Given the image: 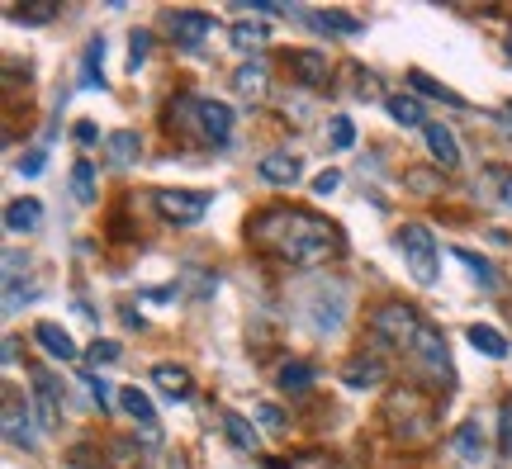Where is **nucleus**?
<instances>
[{
	"label": "nucleus",
	"instance_id": "obj_1",
	"mask_svg": "<svg viewBox=\"0 0 512 469\" xmlns=\"http://www.w3.org/2000/svg\"><path fill=\"white\" fill-rule=\"evenodd\" d=\"M247 237H252V247H261L266 256L285 261V266H328L347 247L342 228L332 218L309 214V209H290V204L261 209L247 223Z\"/></svg>",
	"mask_w": 512,
	"mask_h": 469
},
{
	"label": "nucleus",
	"instance_id": "obj_2",
	"mask_svg": "<svg viewBox=\"0 0 512 469\" xmlns=\"http://www.w3.org/2000/svg\"><path fill=\"white\" fill-rule=\"evenodd\" d=\"M166 124L190 133L204 147H223L233 138V109L223 100H209V95H176L166 105Z\"/></svg>",
	"mask_w": 512,
	"mask_h": 469
},
{
	"label": "nucleus",
	"instance_id": "obj_3",
	"mask_svg": "<svg viewBox=\"0 0 512 469\" xmlns=\"http://www.w3.org/2000/svg\"><path fill=\"white\" fill-rule=\"evenodd\" d=\"M384 422L403 446H422L437 432V403L422 394L418 384H399V389L384 394Z\"/></svg>",
	"mask_w": 512,
	"mask_h": 469
},
{
	"label": "nucleus",
	"instance_id": "obj_4",
	"mask_svg": "<svg viewBox=\"0 0 512 469\" xmlns=\"http://www.w3.org/2000/svg\"><path fill=\"white\" fill-rule=\"evenodd\" d=\"M408 361L418 365L422 375L432 379V384H441L446 394L456 389V365H451V351H446V337H441L432 323H422L418 342H413V351H408Z\"/></svg>",
	"mask_w": 512,
	"mask_h": 469
},
{
	"label": "nucleus",
	"instance_id": "obj_5",
	"mask_svg": "<svg viewBox=\"0 0 512 469\" xmlns=\"http://www.w3.org/2000/svg\"><path fill=\"white\" fill-rule=\"evenodd\" d=\"M370 332H375V342H384L389 351H413V342H418V332H422V318L413 304H384V308H375Z\"/></svg>",
	"mask_w": 512,
	"mask_h": 469
},
{
	"label": "nucleus",
	"instance_id": "obj_6",
	"mask_svg": "<svg viewBox=\"0 0 512 469\" xmlns=\"http://www.w3.org/2000/svg\"><path fill=\"white\" fill-rule=\"evenodd\" d=\"M342 318H347V289L337 280H318L309 294V327L318 337H332L342 332Z\"/></svg>",
	"mask_w": 512,
	"mask_h": 469
},
{
	"label": "nucleus",
	"instance_id": "obj_7",
	"mask_svg": "<svg viewBox=\"0 0 512 469\" xmlns=\"http://www.w3.org/2000/svg\"><path fill=\"white\" fill-rule=\"evenodd\" d=\"M399 252L418 285H432V280H437V242H432V233H427L422 223H403L399 228Z\"/></svg>",
	"mask_w": 512,
	"mask_h": 469
},
{
	"label": "nucleus",
	"instance_id": "obj_8",
	"mask_svg": "<svg viewBox=\"0 0 512 469\" xmlns=\"http://www.w3.org/2000/svg\"><path fill=\"white\" fill-rule=\"evenodd\" d=\"M152 204H157V214H162L166 223H176V228L200 223V218L209 214V195H204V190H157Z\"/></svg>",
	"mask_w": 512,
	"mask_h": 469
},
{
	"label": "nucleus",
	"instance_id": "obj_9",
	"mask_svg": "<svg viewBox=\"0 0 512 469\" xmlns=\"http://www.w3.org/2000/svg\"><path fill=\"white\" fill-rule=\"evenodd\" d=\"M166 34H171V43L176 48H200L204 38L214 34V15H204V10H171L166 15Z\"/></svg>",
	"mask_w": 512,
	"mask_h": 469
},
{
	"label": "nucleus",
	"instance_id": "obj_10",
	"mask_svg": "<svg viewBox=\"0 0 512 469\" xmlns=\"http://www.w3.org/2000/svg\"><path fill=\"white\" fill-rule=\"evenodd\" d=\"M119 408L138 422V432H143L147 446H162V422H157V408H152V398H147L138 384H128L124 394H119Z\"/></svg>",
	"mask_w": 512,
	"mask_h": 469
},
{
	"label": "nucleus",
	"instance_id": "obj_11",
	"mask_svg": "<svg viewBox=\"0 0 512 469\" xmlns=\"http://www.w3.org/2000/svg\"><path fill=\"white\" fill-rule=\"evenodd\" d=\"M233 91L242 95V100H266V91H271V67L256 57V62H242L238 72H233Z\"/></svg>",
	"mask_w": 512,
	"mask_h": 469
},
{
	"label": "nucleus",
	"instance_id": "obj_12",
	"mask_svg": "<svg viewBox=\"0 0 512 469\" xmlns=\"http://www.w3.org/2000/svg\"><path fill=\"white\" fill-rule=\"evenodd\" d=\"M290 72L299 86H323L328 81V57L318 53V48H299V53H290Z\"/></svg>",
	"mask_w": 512,
	"mask_h": 469
},
{
	"label": "nucleus",
	"instance_id": "obj_13",
	"mask_svg": "<svg viewBox=\"0 0 512 469\" xmlns=\"http://www.w3.org/2000/svg\"><path fill=\"white\" fill-rule=\"evenodd\" d=\"M256 171H261V181L266 185H294L299 176H304V162L290 157V152H271V157L256 162Z\"/></svg>",
	"mask_w": 512,
	"mask_h": 469
},
{
	"label": "nucleus",
	"instance_id": "obj_14",
	"mask_svg": "<svg viewBox=\"0 0 512 469\" xmlns=\"http://www.w3.org/2000/svg\"><path fill=\"white\" fill-rule=\"evenodd\" d=\"M342 384L347 389H375V384H384V361L380 356H351L342 365Z\"/></svg>",
	"mask_w": 512,
	"mask_h": 469
},
{
	"label": "nucleus",
	"instance_id": "obj_15",
	"mask_svg": "<svg viewBox=\"0 0 512 469\" xmlns=\"http://www.w3.org/2000/svg\"><path fill=\"white\" fill-rule=\"evenodd\" d=\"M422 138H427V147H432V157H437L441 171H456L460 166V143H456V133L446 124H427L422 128Z\"/></svg>",
	"mask_w": 512,
	"mask_h": 469
},
{
	"label": "nucleus",
	"instance_id": "obj_16",
	"mask_svg": "<svg viewBox=\"0 0 512 469\" xmlns=\"http://www.w3.org/2000/svg\"><path fill=\"white\" fill-rule=\"evenodd\" d=\"M152 384H157L166 398H176V403H185V398L195 394V379H190L185 365H157V370H152Z\"/></svg>",
	"mask_w": 512,
	"mask_h": 469
},
{
	"label": "nucleus",
	"instance_id": "obj_17",
	"mask_svg": "<svg viewBox=\"0 0 512 469\" xmlns=\"http://www.w3.org/2000/svg\"><path fill=\"white\" fill-rule=\"evenodd\" d=\"M38 223H43V204L38 199H10L5 204V233H34Z\"/></svg>",
	"mask_w": 512,
	"mask_h": 469
},
{
	"label": "nucleus",
	"instance_id": "obj_18",
	"mask_svg": "<svg viewBox=\"0 0 512 469\" xmlns=\"http://www.w3.org/2000/svg\"><path fill=\"white\" fill-rule=\"evenodd\" d=\"M34 342L53 356V361H76V342L67 337V327H57V323H38L34 327Z\"/></svg>",
	"mask_w": 512,
	"mask_h": 469
},
{
	"label": "nucleus",
	"instance_id": "obj_19",
	"mask_svg": "<svg viewBox=\"0 0 512 469\" xmlns=\"http://www.w3.org/2000/svg\"><path fill=\"white\" fill-rule=\"evenodd\" d=\"M384 109H389V119H394V124H403V128H427V119H422V105H418V95H403V91L384 95Z\"/></svg>",
	"mask_w": 512,
	"mask_h": 469
},
{
	"label": "nucleus",
	"instance_id": "obj_20",
	"mask_svg": "<svg viewBox=\"0 0 512 469\" xmlns=\"http://www.w3.org/2000/svg\"><path fill=\"white\" fill-rule=\"evenodd\" d=\"M5 436L15 441V446H34V432H29V408L19 413V398L15 394H5Z\"/></svg>",
	"mask_w": 512,
	"mask_h": 469
},
{
	"label": "nucleus",
	"instance_id": "obj_21",
	"mask_svg": "<svg viewBox=\"0 0 512 469\" xmlns=\"http://www.w3.org/2000/svg\"><path fill=\"white\" fill-rule=\"evenodd\" d=\"M470 346H475L479 356H489V361H503V356H508V337H503L498 327H489V323L470 327Z\"/></svg>",
	"mask_w": 512,
	"mask_h": 469
},
{
	"label": "nucleus",
	"instance_id": "obj_22",
	"mask_svg": "<svg viewBox=\"0 0 512 469\" xmlns=\"http://www.w3.org/2000/svg\"><path fill=\"white\" fill-rule=\"evenodd\" d=\"M105 152H110L114 166H128V162H138V152H143V138H138L133 128H119V133H110V138H105Z\"/></svg>",
	"mask_w": 512,
	"mask_h": 469
},
{
	"label": "nucleus",
	"instance_id": "obj_23",
	"mask_svg": "<svg viewBox=\"0 0 512 469\" xmlns=\"http://www.w3.org/2000/svg\"><path fill=\"white\" fill-rule=\"evenodd\" d=\"M81 86H105V38H91L81 53Z\"/></svg>",
	"mask_w": 512,
	"mask_h": 469
},
{
	"label": "nucleus",
	"instance_id": "obj_24",
	"mask_svg": "<svg viewBox=\"0 0 512 469\" xmlns=\"http://www.w3.org/2000/svg\"><path fill=\"white\" fill-rule=\"evenodd\" d=\"M309 24L318 34H361L366 29L356 15H342V10H318V15H309Z\"/></svg>",
	"mask_w": 512,
	"mask_h": 469
},
{
	"label": "nucleus",
	"instance_id": "obj_25",
	"mask_svg": "<svg viewBox=\"0 0 512 469\" xmlns=\"http://www.w3.org/2000/svg\"><path fill=\"white\" fill-rule=\"evenodd\" d=\"M34 403H38V422L43 427H57V384L43 370L34 375Z\"/></svg>",
	"mask_w": 512,
	"mask_h": 469
},
{
	"label": "nucleus",
	"instance_id": "obj_26",
	"mask_svg": "<svg viewBox=\"0 0 512 469\" xmlns=\"http://www.w3.org/2000/svg\"><path fill=\"white\" fill-rule=\"evenodd\" d=\"M223 432H228V441H233L238 451H256V446H261L256 427H252V422H247L242 413H223Z\"/></svg>",
	"mask_w": 512,
	"mask_h": 469
},
{
	"label": "nucleus",
	"instance_id": "obj_27",
	"mask_svg": "<svg viewBox=\"0 0 512 469\" xmlns=\"http://www.w3.org/2000/svg\"><path fill=\"white\" fill-rule=\"evenodd\" d=\"M280 389H285V394H309L313 389V365L309 361H285L280 365Z\"/></svg>",
	"mask_w": 512,
	"mask_h": 469
},
{
	"label": "nucleus",
	"instance_id": "obj_28",
	"mask_svg": "<svg viewBox=\"0 0 512 469\" xmlns=\"http://www.w3.org/2000/svg\"><path fill=\"white\" fill-rule=\"evenodd\" d=\"M228 38H233V48H238V53H256V48L266 43V24H256V19H238V24L228 29Z\"/></svg>",
	"mask_w": 512,
	"mask_h": 469
},
{
	"label": "nucleus",
	"instance_id": "obj_29",
	"mask_svg": "<svg viewBox=\"0 0 512 469\" xmlns=\"http://www.w3.org/2000/svg\"><path fill=\"white\" fill-rule=\"evenodd\" d=\"M456 261H465V266H470V275H475L479 289H498V271L479 252H470V247H456Z\"/></svg>",
	"mask_w": 512,
	"mask_h": 469
},
{
	"label": "nucleus",
	"instance_id": "obj_30",
	"mask_svg": "<svg viewBox=\"0 0 512 469\" xmlns=\"http://www.w3.org/2000/svg\"><path fill=\"white\" fill-rule=\"evenodd\" d=\"M456 451L465 460H484V436H479V422H460L456 427Z\"/></svg>",
	"mask_w": 512,
	"mask_h": 469
},
{
	"label": "nucleus",
	"instance_id": "obj_31",
	"mask_svg": "<svg viewBox=\"0 0 512 469\" xmlns=\"http://www.w3.org/2000/svg\"><path fill=\"white\" fill-rule=\"evenodd\" d=\"M72 195H76V204H91V199H95V171H91V162H86V157L72 166Z\"/></svg>",
	"mask_w": 512,
	"mask_h": 469
},
{
	"label": "nucleus",
	"instance_id": "obj_32",
	"mask_svg": "<svg viewBox=\"0 0 512 469\" xmlns=\"http://www.w3.org/2000/svg\"><path fill=\"white\" fill-rule=\"evenodd\" d=\"M19 24H53L57 19V0H29L24 10H10Z\"/></svg>",
	"mask_w": 512,
	"mask_h": 469
},
{
	"label": "nucleus",
	"instance_id": "obj_33",
	"mask_svg": "<svg viewBox=\"0 0 512 469\" xmlns=\"http://www.w3.org/2000/svg\"><path fill=\"white\" fill-rule=\"evenodd\" d=\"M408 81H413V91H422V95H437V100H446V105H465V95L446 91V86H441V81H432L427 72H408Z\"/></svg>",
	"mask_w": 512,
	"mask_h": 469
},
{
	"label": "nucleus",
	"instance_id": "obj_34",
	"mask_svg": "<svg viewBox=\"0 0 512 469\" xmlns=\"http://www.w3.org/2000/svg\"><path fill=\"white\" fill-rule=\"evenodd\" d=\"M147 53H152V34H147V29H133V34H128V72H138L147 62Z\"/></svg>",
	"mask_w": 512,
	"mask_h": 469
},
{
	"label": "nucleus",
	"instance_id": "obj_35",
	"mask_svg": "<svg viewBox=\"0 0 512 469\" xmlns=\"http://www.w3.org/2000/svg\"><path fill=\"white\" fill-rule=\"evenodd\" d=\"M498 455H512V398H503V417H498Z\"/></svg>",
	"mask_w": 512,
	"mask_h": 469
},
{
	"label": "nucleus",
	"instance_id": "obj_36",
	"mask_svg": "<svg viewBox=\"0 0 512 469\" xmlns=\"http://www.w3.org/2000/svg\"><path fill=\"white\" fill-rule=\"evenodd\" d=\"M332 147H337V152H347L351 143H356V128H351V119H332Z\"/></svg>",
	"mask_w": 512,
	"mask_h": 469
},
{
	"label": "nucleus",
	"instance_id": "obj_37",
	"mask_svg": "<svg viewBox=\"0 0 512 469\" xmlns=\"http://www.w3.org/2000/svg\"><path fill=\"white\" fill-rule=\"evenodd\" d=\"M43 166H48V152L34 147V152H24V157H19V176H43Z\"/></svg>",
	"mask_w": 512,
	"mask_h": 469
},
{
	"label": "nucleus",
	"instance_id": "obj_38",
	"mask_svg": "<svg viewBox=\"0 0 512 469\" xmlns=\"http://www.w3.org/2000/svg\"><path fill=\"white\" fill-rule=\"evenodd\" d=\"M86 361H91V365H110V361H119V342H95L91 351H86Z\"/></svg>",
	"mask_w": 512,
	"mask_h": 469
},
{
	"label": "nucleus",
	"instance_id": "obj_39",
	"mask_svg": "<svg viewBox=\"0 0 512 469\" xmlns=\"http://www.w3.org/2000/svg\"><path fill=\"white\" fill-rule=\"evenodd\" d=\"M403 181L413 185V190H418V195H437V176H427V171H408V176H403Z\"/></svg>",
	"mask_w": 512,
	"mask_h": 469
},
{
	"label": "nucleus",
	"instance_id": "obj_40",
	"mask_svg": "<svg viewBox=\"0 0 512 469\" xmlns=\"http://www.w3.org/2000/svg\"><path fill=\"white\" fill-rule=\"evenodd\" d=\"M256 417H261V422H266L271 432H285V413H280L275 403H261V408H256Z\"/></svg>",
	"mask_w": 512,
	"mask_h": 469
},
{
	"label": "nucleus",
	"instance_id": "obj_41",
	"mask_svg": "<svg viewBox=\"0 0 512 469\" xmlns=\"http://www.w3.org/2000/svg\"><path fill=\"white\" fill-rule=\"evenodd\" d=\"M86 384H91V398L100 403V413H105V408H114V394H110V384H105V379H86Z\"/></svg>",
	"mask_w": 512,
	"mask_h": 469
},
{
	"label": "nucleus",
	"instance_id": "obj_42",
	"mask_svg": "<svg viewBox=\"0 0 512 469\" xmlns=\"http://www.w3.org/2000/svg\"><path fill=\"white\" fill-rule=\"evenodd\" d=\"M337 185H342V176H337V171H323V176H313V195H332Z\"/></svg>",
	"mask_w": 512,
	"mask_h": 469
},
{
	"label": "nucleus",
	"instance_id": "obj_43",
	"mask_svg": "<svg viewBox=\"0 0 512 469\" xmlns=\"http://www.w3.org/2000/svg\"><path fill=\"white\" fill-rule=\"evenodd\" d=\"M494 185H498V195H503V204H512V166H498Z\"/></svg>",
	"mask_w": 512,
	"mask_h": 469
},
{
	"label": "nucleus",
	"instance_id": "obj_44",
	"mask_svg": "<svg viewBox=\"0 0 512 469\" xmlns=\"http://www.w3.org/2000/svg\"><path fill=\"white\" fill-rule=\"evenodd\" d=\"M72 138H76L81 147H91V143H100V128H95V124H76Z\"/></svg>",
	"mask_w": 512,
	"mask_h": 469
},
{
	"label": "nucleus",
	"instance_id": "obj_45",
	"mask_svg": "<svg viewBox=\"0 0 512 469\" xmlns=\"http://www.w3.org/2000/svg\"><path fill=\"white\" fill-rule=\"evenodd\" d=\"M266 469H294V465H285V460H266Z\"/></svg>",
	"mask_w": 512,
	"mask_h": 469
},
{
	"label": "nucleus",
	"instance_id": "obj_46",
	"mask_svg": "<svg viewBox=\"0 0 512 469\" xmlns=\"http://www.w3.org/2000/svg\"><path fill=\"white\" fill-rule=\"evenodd\" d=\"M503 119H508V124H512V100H508V105H503Z\"/></svg>",
	"mask_w": 512,
	"mask_h": 469
},
{
	"label": "nucleus",
	"instance_id": "obj_47",
	"mask_svg": "<svg viewBox=\"0 0 512 469\" xmlns=\"http://www.w3.org/2000/svg\"><path fill=\"white\" fill-rule=\"evenodd\" d=\"M508 57H512V29H508Z\"/></svg>",
	"mask_w": 512,
	"mask_h": 469
}]
</instances>
